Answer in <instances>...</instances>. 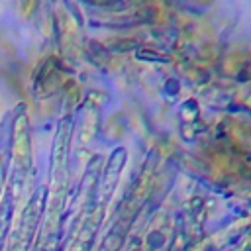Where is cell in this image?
<instances>
[{"label":"cell","mask_w":251,"mask_h":251,"mask_svg":"<svg viewBox=\"0 0 251 251\" xmlns=\"http://www.w3.org/2000/svg\"><path fill=\"white\" fill-rule=\"evenodd\" d=\"M137 57H139V59H141V57H145V59H153V61H163V63H167V61H169L167 57H161V55H153V53H141V51L137 53Z\"/></svg>","instance_id":"obj_1"}]
</instances>
